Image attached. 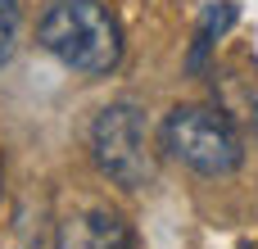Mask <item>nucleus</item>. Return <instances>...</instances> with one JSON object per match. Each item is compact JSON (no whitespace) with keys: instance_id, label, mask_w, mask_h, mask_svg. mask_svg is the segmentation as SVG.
<instances>
[{"instance_id":"f257e3e1","label":"nucleus","mask_w":258,"mask_h":249,"mask_svg":"<svg viewBox=\"0 0 258 249\" xmlns=\"http://www.w3.org/2000/svg\"><path fill=\"white\" fill-rule=\"evenodd\" d=\"M36 41L82 77H109L122 64V27L100 0H50L36 23Z\"/></svg>"},{"instance_id":"f03ea898","label":"nucleus","mask_w":258,"mask_h":249,"mask_svg":"<svg viewBox=\"0 0 258 249\" xmlns=\"http://www.w3.org/2000/svg\"><path fill=\"white\" fill-rule=\"evenodd\" d=\"M159 145L200 177H231L245 163L240 132L231 127L227 113H218L209 104H177L172 113H163Z\"/></svg>"},{"instance_id":"7ed1b4c3","label":"nucleus","mask_w":258,"mask_h":249,"mask_svg":"<svg viewBox=\"0 0 258 249\" xmlns=\"http://www.w3.org/2000/svg\"><path fill=\"white\" fill-rule=\"evenodd\" d=\"M91 159L95 168L122 186L141 191L154 181V154H150V132H145V109L132 100H113L95 113L91 122Z\"/></svg>"},{"instance_id":"20e7f679","label":"nucleus","mask_w":258,"mask_h":249,"mask_svg":"<svg viewBox=\"0 0 258 249\" xmlns=\"http://www.w3.org/2000/svg\"><path fill=\"white\" fill-rule=\"evenodd\" d=\"M54 249H132V227L109 209H82L59 222Z\"/></svg>"},{"instance_id":"39448f33","label":"nucleus","mask_w":258,"mask_h":249,"mask_svg":"<svg viewBox=\"0 0 258 249\" xmlns=\"http://www.w3.org/2000/svg\"><path fill=\"white\" fill-rule=\"evenodd\" d=\"M231 23H236V5H231V0H213V5L204 9L200 32H195V45H190V54H186V68H190V73H200V68H204V59H209L213 41H218Z\"/></svg>"},{"instance_id":"423d86ee","label":"nucleus","mask_w":258,"mask_h":249,"mask_svg":"<svg viewBox=\"0 0 258 249\" xmlns=\"http://www.w3.org/2000/svg\"><path fill=\"white\" fill-rule=\"evenodd\" d=\"M18 41H23V9L18 0H0V68L14 64Z\"/></svg>"},{"instance_id":"0eeeda50","label":"nucleus","mask_w":258,"mask_h":249,"mask_svg":"<svg viewBox=\"0 0 258 249\" xmlns=\"http://www.w3.org/2000/svg\"><path fill=\"white\" fill-rule=\"evenodd\" d=\"M254 132H258V104H254Z\"/></svg>"},{"instance_id":"6e6552de","label":"nucleus","mask_w":258,"mask_h":249,"mask_svg":"<svg viewBox=\"0 0 258 249\" xmlns=\"http://www.w3.org/2000/svg\"><path fill=\"white\" fill-rule=\"evenodd\" d=\"M36 249H41V245H36Z\"/></svg>"}]
</instances>
